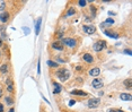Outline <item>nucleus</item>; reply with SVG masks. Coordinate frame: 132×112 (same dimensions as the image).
Segmentation results:
<instances>
[{
	"mask_svg": "<svg viewBox=\"0 0 132 112\" xmlns=\"http://www.w3.org/2000/svg\"><path fill=\"white\" fill-rule=\"evenodd\" d=\"M82 59L86 61L87 63H93V62H94V57L91 56L90 53H85V54L82 56Z\"/></svg>",
	"mask_w": 132,
	"mask_h": 112,
	"instance_id": "nucleus-8",
	"label": "nucleus"
},
{
	"mask_svg": "<svg viewBox=\"0 0 132 112\" xmlns=\"http://www.w3.org/2000/svg\"><path fill=\"white\" fill-rule=\"evenodd\" d=\"M108 15H111V16H114V15H115V14H114V13H113V11H108Z\"/></svg>",
	"mask_w": 132,
	"mask_h": 112,
	"instance_id": "nucleus-33",
	"label": "nucleus"
},
{
	"mask_svg": "<svg viewBox=\"0 0 132 112\" xmlns=\"http://www.w3.org/2000/svg\"><path fill=\"white\" fill-rule=\"evenodd\" d=\"M71 94L72 95H78V96H87L88 95L86 92L80 91V90H73V91H71Z\"/></svg>",
	"mask_w": 132,
	"mask_h": 112,
	"instance_id": "nucleus-10",
	"label": "nucleus"
},
{
	"mask_svg": "<svg viewBox=\"0 0 132 112\" xmlns=\"http://www.w3.org/2000/svg\"><path fill=\"white\" fill-rule=\"evenodd\" d=\"M108 112H124V111L120 110V109H111V110H108Z\"/></svg>",
	"mask_w": 132,
	"mask_h": 112,
	"instance_id": "nucleus-25",
	"label": "nucleus"
},
{
	"mask_svg": "<svg viewBox=\"0 0 132 112\" xmlns=\"http://www.w3.org/2000/svg\"><path fill=\"white\" fill-rule=\"evenodd\" d=\"M75 103H76V101H75V100H70V101H69V105H70V107H72Z\"/></svg>",
	"mask_w": 132,
	"mask_h": 112,
	"instance_id": "nucleus-28",
	"label": "nucleus"
},
{
	"mask_svg": "<svg viewBox=\"0 0 132 112\" xmlns=\"http://www.w3.org/2000/svg\"><path fill=\"white\" fill-rule=\"evenodd\" d=\"M76 70L77 71H81V70H82V67H81V66H77L76 67Z\"/></svg>",
	"mask_w": 132,
	"mask_h": 112,
	"instance_id": "nucleus-29",
	"label": "nucleus"
},
{
	"mask_svg": "<svg viewBox=\"0 0 132 112\" xmlns=\"http://www.w3.org/2000/svg\"><path fill=\"white\" fill-rule=\"evenodd\" d=\"M99 103H101L99 99L93 97V99H89V100H88V102H87V107L90 108V109H95V108H97L98 105H99Z\"/></svg>",
	"mask_w": 132,
	"mask_h": 112,
	"instance_id": "nucleus-3",
	"label": "nucleus"
},
{
	"mask_svg": "<svg viewBox=\"0 0 132 112\" xmlns=\"http://www.w3.org/2000/svg\"><path fill=\"white\" fill-rule=\"evenodd\" d=\"M121 100H123V101H131L132 100V96L131 94H129V93H123V94H121Z\"/></svg>",
	"mask_w": 132,
	"mask_h": 112,
	"instance_id": "nucleus-15",
	"label": "nucleus"
},
{
	"mask_svg": "<svg viewBox=\"0 0 132 112\" xmlns=\"http://www.w3.org/2000/svg\"><path fill=\"white\" fill-rule=\"evenodd\" d=\"M124 53H125V54H128V56H131V54H132V52H131L130 50H129V49L124 50Z\"/></svg>",
	"mask_w": 132,
	"mask_h": 112,
	"instance_id": "nucleus-26",
	"label": "nucleus"
},
{
	"mask_svg": "<svg viewBox=\"0 0 132 112\" xmlns=\"http://www.w3.org/2000/svg\"><path fill=\"white\" fill-rule=\"evenodd\" d=\"M78 4H79L80 7H85V6L87 5V1L86 0H79V2H78Z\"/></svg>",
	"mask_w": 132,
	"mask_h": 112,
	"instance_id": "nucleus-23",
	"label": "nucleus"
},
{
	"mask_svg": "<svg viewBox=\"0 0 132 112\" xmlns=\"http://www.w3.org/2000/svg\"><path fill=\"white\" fill-rule=\"evenodd\" d=\"M41 23H42V18H38L37 22H36V25H35V34L38 35L40 34V30H41Z\"/></svg>",
	"mask_w": 132,
	"mask_h": 112,
	"instance_id": "nucleus-14",
	"label": "nucleus"
},
{
	"mask_svg": "<svg viewBox=\"0 0 132 112\" xmlns=\"http://www.w3.org/2000/svg\"><path fill=\"white\" fill-rule=\"evenodd\" d=\"M0 112H4V107H2L1 103H0Z\"/></svg>",
	"mask_w": 132,
	"mask_h": 112,
	"instance_id": "nucleus-30",
	"label": "nucleus"
},
{
	"mask_svg": "<svg viewBox=\"0 0 132 112\" xmlns=\"http://www.w3.org/2000/svg\"><path fill=\"white\" fill-rule=\"evenodd\" d=\"M75 14H76V9H75L73 7H71V8H69V9H68L66 16H67V17H69V16H72V15H75Z\"/></svg>",
	"mask_w": 132,
	"mask_h": 112,
	"instance_id": "nucleus-18",
	"label": "nucleus"
},
{
	"mask_svg": "<svg viewBox=\"0 0 132 112\" xmlns=\"http://www.w3.org/2000/svg\"><path fill=\"white\" fill-rule=\"evenodd\" d=\"M91 85H93L94 88L99 90V88H102V87L104 86V83H103V81H102L101 78H95L94 81H91Z\"/></svg>",
	"mask_w": 132,
	"mask_h": 112,
	"instance_id": "nucleus-6",
	"label": "nucleus"
},
{
	"mask_svg": "<svg viewBox=\"0 0 132 112\" xmlns=\"http://www.w3.org/2000/svg\"><path fill=\"white\" fill-rule=\"evenodd\" d=\"M104 34L108 37H112V39H119V34L115 33L114 31H111V30H105L104 31Z\"/></svg>",
	"mask_w": 132,
	"mask_h": 112,
	"instance_id": "nucleus-7",
	"label": "nucleus"
},
{
	"mask_svg": "<svg viewBox=\"0 0 132 112\" xmlns=\"http://www.w3.org/2000/svg\"><path fill=\"white\" fill-rule=\"evenodd\" d=\"M6 103H7V104H14V100H13L11 97L7 96L6 97Z\"/></svg>",
	"mask_w": 132,
	"mask_h": 112,
	"instance_id": "nucleus-21",
	"label": "nucleus"
},
{
	"mask_svg": "<svg viewBox=\"0 0 132 112\" xmlns=\"http://www.w3.org/2000/svg\"><path fill=\"white\" fill-rule=\"evenodd\" d=\"M0 20L2 23H7L9 20V14L8 13H1L0 14Z\"/></svg>",
	"mask_w": 132,
	"mask_h": 112,
	"instance_id": "nucleus-11",
	"label": "nucleus"
},
{
	"mask_svg": "<svg viewBox=\"0 0 132 112\" xmlns=\"http://www.w3.org/2000/svg\"><path fill=\"white\" fill-rule=\"evenodd\" d=\"M123 85L127 87V88H131V86H132V79H131V78H128V79H125V81H123Z\"/></svg>",
	"mask_w": 132,
	"mask_h": 112,
	"instance_id": "nucleus-17",
	"label": "nucleus"
},
{
	"mask_svg": "<svg viewBox=\"0 0 132 112\" xmlns=\"http://www.w3.org/2000/svg\"><path fill=\"white\" fill-rule=\"evenodd\" d=\"M47 66L58 68V67H59V63H56V62H54V61H52V60H49V61H47Z\"/></svg>",
	"mask_w": 132,
	"mask_h": 112,
	"instance_id": "nucleus-19",
	"label": "nucleus"
},
{
	"mask_svg": "<svg viewBox=\"0 0 132 112\" xmlns=\"http://www.w3.org/2000/svg\"><path fill=\"white\" fill-rule=\"evenodd\" d=\"M37 74H38V75L41 74V65H40V61H38V63H37Z\"/></svg>",
	"mask_w": 132,
	"mask_h": 112,
	"instance_id": "nucleus-27",
	"label": "nucleus"
},
{
	"mask_svg": "<svg viewBox=\"0 0 132 112\" xmlns=\"http://www.w3.org/2000/svg\"><path fill=\"white\" fill-rule=\"evenodd\" d=\"M2 95H4V93H2V88L0 87V97L2 96Z\"/></svg>",
	"mask_w": 132,
	"mask_h": 112,
	"instance_id": "nucleus-32",
	"label": "nucleus"
},
{
	"mask_svg": "<svg viewBox=\"0 0 132 112\" xmlns=\"http://www.w3.org/2000/svg\"><path fill=\"white\" fill-rule=\"evenodd\" d=\"M9 112H15V110H14V109L11 108V109H10V110H9Z\"/></svg>",
	"mask_w": 132,
	"mask_h": 112,
	"instance_id": "nucleus-34",
	"label": "nucleus"
},
{
	"mask_svg": "<svg viewBox=\"0 0 132 112\" xmlns=\"http://www.w3.org/2000/svg\"><path fill=\"white\" fill-rule=\"evenodd\" d=\"M6 84H7V90H8L10 93H13V92H14V84H13L11 79L8 78V79L6 81Z\"/></svg>",
	"mask_w": 132,
	"mask_h": 112,
	"instance_id": "nucleus-12",
	"label": "nucleus"
},
{
	"mask_svg": "<svg viewBox=\"0 0 132 112\" xmlns=\"http://www.w3.org/2000/svg\"><path fill=\"white\" fill-rule=\"evenodd\" d=\"M0 45H1V40H0Z\"/></svg>",
	"mask_w": 132,
	"mask_h": 112,
	"instance_id": "nucleus-35",
	"label": "nucleus"
},
{
	"mask_svg": "<svg viewBox=\"0 0 132 112\" xmlns=\"http://www.w3.org/2000/svg\"><path fill=\"white\" fill-rule=\"evenodd\" d=\"M62 35H63L62 32H61V33H58V37H62Z\"/></svg>",
	"mask_w": 132,
	"mask_h": 112,
	"instance_id": "nucleus-31",
	"label": "nucleus"
},
{
	"mask_svg": "<svg viewBox=\"0 0 132 112\" xmlns=\"http://www.w3.org/2000/svg\"><path fill=\"white\" fill-rule=\"evenodd\" d=\"M6 8V2L5 1H0V10H4Z\"/></svg>",
	"mask_w": 132,
	"mask_h": 112,
	"instance_id": "nucleus-24",
	"label": "nucleus"
},
{
	"mask_svg": "<svg viewBox=\"0 0 132 112\" xmlns=\"http://www.w3.org/2000/svg\"><path fill=\"white\" fill-rule=\"evenodd\" d=\"M52 48H53L54 50H58V51L63 50V45L61 44L60 42H53V43H52Z\"/></svg>",
	"mask_w": 132,
	"mask_h": 112,
	"instance_id": "nucleus-13",
	"label": "nucleus"
},
{
	"mask_svg": "<svg viewBox=\"0 0 132 112\" xmlns=\"http://www.w3.org/2000/svg\"><path fill=\"white\" fill-rule=\"evenodd\" d=\"M56 77L59 78V81H66L69 77H70V71L66 69V68H62V69H59V70L55 72Z\"/></svg>",
	"mask_w": 132,
	"mask_h": 112,
	"instance_id": "nucleus-1",
	"label": "nucleus"
},
{
	"mask_svg": "<svg viewBox=\"0 0 132 112\" xmlns=\"http://www.w3.org/2000/svg\"><path fill=\"white\" fill-rule=\"evenodd\" d=\"M99 74H101V69H99V68H97V67H95V68H91L90 70H89V75H90V76L97 77Z\"/></svg>",
	"mask_w": 132,
	"mask_h": 112,
	"instance_id": "nucleus-9",
	"label": "nucleus"
},
{
	"mask_svg": "<svg viewBox=\"0 0 132 112\" xmlns=\"http://www.w3.org/2000/svg\"><path fill=\"white\" fill-rule=\"evenodd\" d=\"M106 45H107V43H106V41H103V40H101V41H97L96 43L93 45V49L96 51V52H99V51H102V50H104L105 48H106Z\"/></svg>",
	"mask_w": 132,
	"mask_h": 112,
	"instance_id": "nucleus-2",
	"label": "nucleus"
},
{
	"mask_svg": "<svg viewBox=\"0 0 132 112\" xmlns=\"http://www.w3.org/2000/svg\"><path fill=\"white\" fill-rule=\"evenodd\" d=\"M105 24H108V25H113L114 24V19H112V18H107L105 20Z\"/></svg>",
	"mask_w": 132,
	"mask_h": 112,
	"instance_id": "nucleus-22",
	"label": "nucleus"
},
{
	"mask_svg": "<svg viewBox=\"0 0 132 112\" xmlns=\"http://www.w3.org/2000/svg\"><path fill=\"white\" fill-rule=\"evenodd\" d=\"M0 71H1V74H6L8 71V66L7 65H2L1 68H0Z\"/></svg>",
	"mask_w": 132,
	"mask_h": 112,
	"instance_id": "nucleus-20",
	"label": "nucleus"
},
{
	"mask_svg": "<svg viewBox=\"0 0 132 112\" xmlns=\"http://www.w3.org/2000/svg\"><path fill=\"white\" fill-rule=\"evenodd\" d=\"M53 86H54V91H53V94H58L61 92V85L58 84L55 81H53Z\"/></svg>",
	"mask_w": 132,
	"mask_h": 112,
	"instance_id": "nucleus-16",
	"label": "nucleus"
},
{
	"mask_svg": "<svg viewBox=\"0 0 132 112\" xmlns=\"http://www.w3.org/2000/svg\"><path fill=\"white\" fill-rule=\"evenodd\" d=\"M82 30H84V32H85L86 34L91 35V34H94V33L96 32V27L93 26V25H85L82 27Z\"/></svg>",
	"mask_w": 132,
	"mask_h": 112,
	"instance_id": "nucleus-5",
	"label": "nucleus"
},
{
	"mask_svg": "<svg viewBox=\"0 0 132 112\" xmlns=\"http://www.w3.org/2000/svg\"><path fill=\"white\" fill-rule=\"evenodd\" d=\"M62 43L64 44V45L69 46V48H75L77 44V41L75 39H63L62 40Z\"/></svg>",
	"mask_w": 132,
	"mask_h": 112,
	"instance_id": "nucleus-4",
	"label": "nucleus"
}]
</instances>
